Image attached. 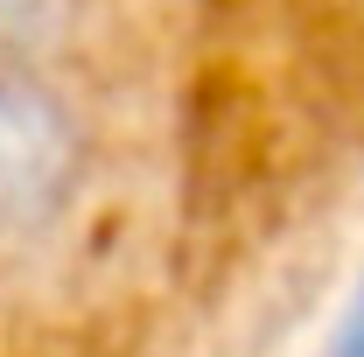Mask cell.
Masks as SVG:
<instances>
[{
    "label": "cell",
    "instance_id": "1",
    "mask_svg": "<svg viewBox=\"0 0 364 357\" xmlns=\"http://www.w3.org/2000/svg\"><path fill=\"white\" fill-rule=\"evenodd\" d=\"M77 182V140L43 85L0 70V238L36 231L63 211Z\"/></svg>",
    "mask_w": 364,
    "mask_h": 357
},
{
    "label": "cell",
    "instance_id": "2",
    "mask_svg": "<svg viewBox=\"0 0 364 357\" xmlns=\"http://www.w3.org/2000/svg\"><path fill=\"white\" fill-rule=\"evenodd\" d=\"M322 357H364V280H358V294H350V309H343V322H336Z\"/></svg>",
    "mask_w": 364,
    "mask_h": 357
}]
</instances>
